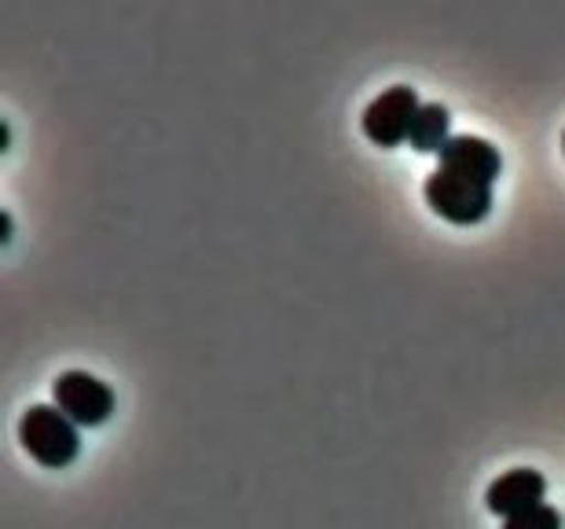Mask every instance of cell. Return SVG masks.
Listing matches in <instances>:
<instances>
[{
	"label": "cell",
	"mask_w": 565,
	"mask_h": 529,
	"mask_svg": "<svg viewBox=\"0 0 565 529\" xmlns=\"http://www.w3.org/2000/svg\"><path fill=\"white\" fill-rule=\"evenodd\" d=\"M19 442L22 448L44 467H66L82 453V434L77 423L55 404H30L19 420Z\"/></svg>",
	"instance_id": "obj_1"
},
{
	"label": "cell",
	"mask_w": 565,
	"mask_h": 529,
	"mask_svg": "<svg viewBox=\"0 0 565 529\" xmlns=\"http://www.w3.org/2000/svg\"><path fill=\"white\" fill-rule=\"evenodd\" d=\"M426 202L434 207L440 218L456 221V224H473L481 221L492 207V184L481 177L448 170V166H437L434 173L426 177L423 184Z\"/></svg>",
	"instance_id": "obj_2"
},
{
	"label": "cell",
	"mask_w": 565,
	"mask_h": 529,
	"mask_svg": "<svg viewBox=\"0 0 565 529\" xmlns=\"http://www.w3.org/2000/svg\"><path fill=\"white\" fill-rule=\"evenodd\" d=\"M52 398L55 409L71 415L77 426H99L115 412V390L104 379H96L93 371L82 368L60 371V379L52 382Z\"/></svg>",
	"instance_id": "obj_3"
},
{
	"label": "cell",
	"mask_w": 565,
	"mask_h": 529,
	"mask_svg": "<svg viewBox=\"0 0 565 529\" xmlns=\"http://www.w3.org/2000/svg\"><path fill=\"white\" fill-rule=\"evenodd\" d=\"M419 96H415L412 85H390L371 99L364 107V133L367 140L382 144V148H393V144L408 140L412 133V121L419 115Z\"/></svg>",
	"instance_id": "obj_4"
},
{
	"label": "cell",
	"mask_w": 565,
	"mask_h": 529,
	"mask_svg": "<svg viewBox=\"0 0 565 529\" xmlns=\"http://www.w3.org/2000/svg\"><path fill=\"white\" fill-rule=\"evenodd\" d=\"M544 493H547V478L540 470L514 467L484 489V504H489L492 515L511 519V515H522L529 508H536V504H544Z\"/></svg>",
	"instance_id": "obj_5"
},
{
	"label": "cell",
	"mask_w": 565,
	"mask_h": 529,
	"mask_svg": "<svg viewBox=\"0 0 565 529\" xmlns=\"http://www.w3.org/2000/svg\"><path fill=\"white\" fill-rule=\"evenodd\" d=\"M437 159H440L437 166H448V170L481 177V180H489V184L503 170L500 148H495L492 140H484V137H473V133H456V137H451L445 148H440Z\"/></svg>",
	"instance_id": "obj_6"
},
{
	"label": "cell",
	"mask_w": 565,
	"mask_h": 529,
	"mask_svg": "<svg viewBox=\"0 0 565 529\" xmlns=\"http://www.w3.org/2000/svg\"><path fill=\"white\" fill-rule=\"evenodd\" d=\"M448 121L451 118H448V107L445 104H423L419 115H415V121H412V133H408L412 148L440 155V148H445V144L451 140Z\"/></svg>",
	"instance_id": "obj_7"
},
{
	"label": "cell",
	"mask_w": 565,
	"mask_h": 529,
	"mask_svg": "<svg viewBox=\"0 0 565 529\" xmlns=\"http://www.w3.org/2000/svg\"><path fill=\"white\" fill-rule=\"evenodd\" d=\"M503 529H562V515L551 504H536V508H529L522 515H511Z\"/></svg>",
	"instance_id": "obj_8"
},
{
	"label": "cell",
	"mask_w": 565,
	"mask_h": 529,
	"mask_svg": "<svg viewBox=\"0 0 565 529\" xmlns=\"http://www.w3.org/2000/svg\"><path fill=\"white\" fill-rule=\"evenodd\" d=\"M562 151H565V133H562Z\"/></svg>",
	"instance_id": "obj_9"
}]
</instances>
